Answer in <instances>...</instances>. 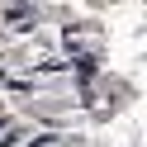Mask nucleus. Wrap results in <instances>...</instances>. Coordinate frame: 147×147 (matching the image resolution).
I'll list each match as a JSON object with an SVG mask.
<instances>
[{
  "label": "nucleus",
  "instance_id": "1",
  "mask_svg": "<svg viewBox=\"0 0 147 147\" xmlns=\"http://www.w3.org/2000/svg\"><path fill=\"white\" fill-rule=\"evenodd\" d=\"M67 52L81 67H90L100 57V29H67Z\"/></svg>",
  "mask_w": 147,
  "mask_h": 147
},
{
  "label": "nucleus",
  "instance_id": "2",
  "mask_svg": "<svg viewBox=\"0 0 147 147\" xmlns=\"http://www.w3.org/2000/svg\"><path fill=\"white\" fill-rule=\"evenodd\" d=\"M33 147H71V138H43V142H33Z\"/></svg>",
  "mask_w": 147,
  "mask_h": 147
},
{
  "label": "nucleus",
  "instance_id": "3",
  "mask_svg": "<svg viewBox=\"0 0 147 147\" xmlns=\"http://www.w3.org/2000/svg\"><path fill=\"white\" fill-rule=\"evenodd\" d=\"M10 138H14V128H10V123H5V128H0V147L10 142Z\"/></svg>",
  "mask_w": 147,
  "mask_h": 147
}]
</instances>
